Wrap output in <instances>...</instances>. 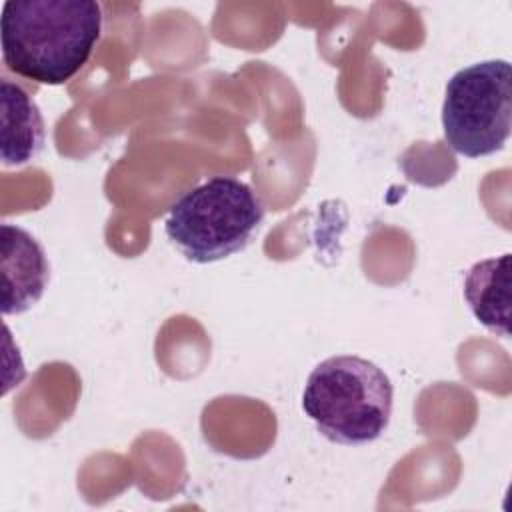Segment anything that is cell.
Instances as JSON below:
<instances>
[{
	"label": "cell",
	"mask_w": 512,
	"mask_h": 512,
	"mask_svg": "<svg viewBox=\"0 0 512 512\" xmlns=\"http://www.w3.org/2000/svg\"><path fill=\"white\" fill-rule=\"evenodd\" d=\"M394 388L374 362L340 354L322 360L302 392V410L330 442L360 446L374 442L390 424Z\"/></svg>",
	"instance_id": "cell-2"
},
{
	"label": "cell",
	"mask_w": 512,
	"mask_h": 512,
	"mask_svg": "<svg viewBox=\"0 0 512 512\" xmlns=\"http://www.w3.org/2000/svg\"><path fill=\"white\" fill-rule=\"evenodd\" d=\"M510 254L476 262L464 278V298L474 318L490 332L508 338L510 298H508Z\"/></svg>",
	"instance_id": "cell-7"
},
{
	"label": "cell",
	"mask_w": 512,
	"mask_h": 512,
	"mask_svg": "<svg viewBox=\"0 0 512 512\" xmlns=\"http://www.w3.org/2000/svg\"><path fill=\"white\" fill-rule=\"evenodd\" d=\"M2 164L22 166L44 146V122L32 96L16 82L2 78Z\"/></svg>",
	"instance_id": "cell-6"
},
{
	"label": "cell",
	"mask_w": 512,
	"mask_h": 512,
	"mask_svg": "<svg viewBox=\"0 0 512 512\" xmlns=\"http://www.w3.org/2000/svg\"><path fill=\"white\" fill-rule=\"evenodd\" d=\"M264 214L250 184L236 176H212L170 206L164 232L186 260L210 264L244 250Z\"/></svg>",
	"instance_id": "cell-3"
},
{
	"label": "cell",
	"mask_w": 512,
	"mask_h": 512,
	"mask_svg": "<svg viewBox=\"0 0 512 512\" xmlns=\"http://www.w3.org/2000/svg\"><path fill=\"white\" fill-rule=\"evenodd\" d=\"M102 32L94 0H8L0 16L2 60L20 78L58 86L92 56Z\"/></svg>",
	"instance_id": "cell-1"
},
{
	"label": "cell",
	"mask_w": 512,
	"mask_h": 512,
	"mask_svg": "<svg viewBox=\"0 0 512 512\" xmlns=\"http://www.w3.org/2000/svg\"><path fill=\"white\" fill-rule=\"evenodd\" d=\"M2 312L20 314L32 308L50 280V264L38 240L20 226L2 224Z\"/></svg>",
	"instance_id": "cell-5"
},
{
	"label": "cell",
	"mask_w": 512,
	"mask_h": 512,
	"mask_svg": "<svg viewBox=\"0 0 512 512\" xmlns=\"http://www.w3.org/2000/svg\"><path fill=\"white\" fill-rule=\"evenodd\" d=\"M512 130V68L508 60H482L458 70L446 84L442 132L460 156L500 152Z\"/></svg>",
	"instance_id": "cell-4"
}]
</instances>
